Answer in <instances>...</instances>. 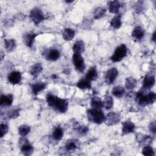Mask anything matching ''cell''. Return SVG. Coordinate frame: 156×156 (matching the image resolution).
<instances>
[{
    "label": "cell",
    "mask_w": 156,
    "mask_h": 156,
    "mask_svg": "<svg viewBox=\"0 0 156 156\" xmlns=\"http://www.w3.org/2000/svg\"><path fill=\"white\" fill-rule=\"evenodd\" d=\"M46 101L49 107L57 112L63 113L67 111L68 102L65 99H62L53 94L48 93L46 96Z\"/></svg>",
    "instance_id": "cell-1"
},
{
    "label": "cell",
    "mask_w": 156,
    "mask_h": 156,
    "mask_svg": "<svg viewBox=\"0 0 156 156\" xmlns=\"http://www.w3.org/2000/svg\"><path fill=\"white\" fill-rule=\"evenodd\" d=\"M143 88L135 94V101L141 106H146L153 104L156 99V94L153 91H147Z\"/></svg>",
    "instance_id": "cell-2"
},
{
    "label": "cell",
    "mask_w": 156,
    "mask_h": 156,
    "mask_svg": "<svg viewBox=\"0 0 156 156\" xmlns=\"http://www.w3.org/2000/svg\"><path fill=\"white\" fill-rule=\"evenodd\" d=\"M87 116L89 121L91 122L101 124L104 122L105 115L104 112L98 108H91L87 110Z\"/></svg>",
    "instance_id": "cell-3"
},
{
    "label": "cell",
    "mask_w": 156,
    "mask_h": 156,
    "mask_svg": "<svg viewBox=\"0 0 156 156\" xmlns=\"http://www.w3.org/2000/svg\"><path fill=\"white\" fill-rule=\"evenodd\" d=\"M127 54V48L124 44L118 46L115 50L113 55L110 57V60L115 63L121 61Z\"/></svg>",
    "instance_id": "cell-4"
},
{
    "label": "cell",
    "mask_w": 156,
    "mask_h": 156,
    "mask_svg": "<svg viewBox=\"0 0 156 156\" xmlns=\"http://www.w3.org/2000/svg\"><path fill=\"white\" fill-rule=\"evenodd\" d=\"M29 16L30 20L35 25L39 24L45 19V16L43 12L38 7L33 8L30 12Z\"/></svg>",
    "instance_id": "cell-5"
},
{
    "label": "cell",
    "mask_w": 156,
    "mask_h": 156,
    "mask_svg": "<svg viewBox=\"0 0 156 156\" xmlns=\"http://www.w3.org/2000/svg\"><path fill=\"white\" fill-rule=\"evenodd\" d=\"M72 61L76 69L79 72L82 73L85 69V64L83 57L79 54H73L72 57Z\"/></svg>",
    "instance_id": "cell-6"
},
{
    "label": "cell",
    "mask_w": 156,
    "mask_h": 156,
    "mask_svg": "<svg viewBox=\"0 0 156 156\" xmlns=\"http://www.w3.org/2000/svg\"><path fill=\"white\" fill-rule=\"evenodd\" d=\"M20 144L21 145V152L23 155L29 156L32 154L34 152V147L26 138H21L20 140Z\"/></svg>",
    "instance_id": "cell-7"
},
{
    "label": "cell",
    "mask_w": 156,
    "mask_h": 156,
    "mask_svg": "<svg viewBox=\"0 0 156 156\" xmlns=\"http://www.w3.org/2000/svg\"><path fill=\"white\" fill-rule=\"evenodd\" d=\"M121 119L120 114L115 112H109L106 116H105L104 122L108 126H113L118 124Z\"/></svg>",
    "instance_id": "cell-8"
},
{
    "label": "cell",
    "mask_w": 156,
    "mask_h": 156,
    "mask_svg": "<svg viewBox=\"0 0 156 156\" xmlns=\"http://www.w3.org/2000/svg\"><path fill=\"white\" fill-rule=\"evenodd\" d=\"M118 75V71L116 68H110L105 74L104 79L105 82L108 85L112 84Z\"/></svg>",
    "instance_id": "cell-9"
},
{
    "label": "cell",
    "mask_w": 156,
    "mask_h": 156,
    "mask_svg": "<svg viewBox=\"0 0 156 156\" xmlns=\"http://www.w3.org/2000/svg\"><path fill=\"white\" fill-rule=\"evenodd\" d=\"M155 76L151 73H147L144 77L143 81V88L144 90H149L155 85Z\"/></svg>",
    "instance_id": "cell-10"
},
{
    "label": "cell",
    "mask_w": 156,
    "mask_h": 156,
    "mask_svg": "<svg viewBox=\"0 0 156 156\" xmlns=\"http://www.w3.org/2000/svg\"><path fill=\"white\" fill-rule=\"evenodd\" d=\"M37 35V34L33 32H28L25 33L23 36V41L24 44L29 48H32L34 44L35 38Z\"/></svg>",
    "instance_id": "cell-11"
},
{
    "label": "cell",
    "mask_w": 156,
    "mask_h": 156,
    "mask_svg": "<svg viewBox=\"0 0 156 156\" xmlns=\"http://www.w3.org/2000/svg\"><path fill=\"white\" fill-rule=\"evenodd\" d=\"M21 74L19 71H12L7 76V79L9 82L12 85H16L21 82Z\"/></svg>",
    "instance_id": "cell-12"
},
{
    "label": "cell",
    "mask_w": 156,
    "mask_h": 156,
    "mask_svg": "<svg viewBox=\"0 0 156 156\" xmlns=\"http://www.w3.org/2000/svg\"><path fill=\"white\" fill-rule=\"evenodd\" d=\"M80 146V142L77 140L69 139L66 141L65 144V149L67 152L74 151L79 148Z\"/></svg>",
    "instance_id": "cell-13"
},
{
    "label": "cell",
    "mask_w": 156,
    "mask_h": 156,
    "mask_svg": "<svg viewBox=\"0 0 156 156\" xmlns=\"http://www.w3.org/2000/svg\"><path fill=\"white\" fill-rule=\"evenodd\" d=\"M13 101V96L11 94H1L0 98V105L1 107H7L12 105Z\"/></svg>",
    "instance_id": "cell-14"
},
{
    "label": "cell",
    "mask_w": 156,
    "mask_h": 156,
    "mask_svg": "<svg viewBox=\"0 0 156 156\" xmlns=\"http://www.w3.org/2000/svg\"><path fill=\"white\" fill-rule=\"evenodd\" d=\"M135 126L133 122L130 120H127L122 123V132L124 135L133 133L135 131Z\"/></svg>",
    "instance_id": "cell-15"
},
{
    "label": "cell",
    "mask_w": 156,
    "mask_h": 156,
    "mask_svg": "<svg viewBox=\"0 0 156 156\" xmlns=\"http://www.w3.org/2000/svg\"><path fill=\"white\" fill-rule=\"evenodd\" d=\"M144 35V30L141 26H136L132 32V36L136 40H141Z\"/></svg>",
    "instance_id": "cell-16"
},
{
    "label": "cell",
    "mask_w": 156,
    "mask_h": 156,
    "mask_svg": "<svg viewBox=\"0 0 156 156\" xmlns=\"http://www.w3.org/2000/svg\"><path fill=\"white\" fill-rule=\"evenodd\" d=\"M46 87V83L43 82H36L34 84L32 85L31 86V89L32 91V93L35 94L37 95L40 92L44 90Z\"/></svg>",
    "instance_id": "cell-17"
},
{
    "label": "cell",
    "mask_w": 156,
    "mask_h": 156,
    "mask_svg": "<svg viewBox=\"0 0 156 156\" xmlns=\"http://www.w3.org/2000/svg\"><path fill=\"white\" fill-rule=\"evenodd\" d=\"M108 11L114 14H117L121 6V3L118 1H112L108 2Z\"/></svg>",
    "instance_id": "cell-18"
},
{
    "label": "cell",
    "mask_w": 156,
    "mask_h": 156,
    "mask_svg": "<svg viewBox=\"0 0 156 156\" xmlns=\"http://www.w3.org/2000/svg\"><path fill=\"white\" fill-rule=\"evenodd\" d=\"M60 56V52L56 49H50L46 55V58L47 60L50 61H56Z\"/></svg>",
    "instance_id": "cell-19"
},
{
    "label": "cell",
    "mask_w": 156,
    "mask_h": 156,
    "mask_svg": "<svg viewBox=\"0 0 156 156\" xmlns=\"http://www.w3.org/2000/svg\"><path fill=\"white\" fill-rule=\"evenodd\" d=\"M85 44L83 41L78 40L75 42L73 46V51L74 54H81L85 51Z\"/></svg>",
    "instance_id": "cell-20"
},
{
    "label": "cell",
    "mask_w": 156,
    "mask_h": 156,
    "mask_svg": "<svg viewBox=\"0 0 156 156\" xmlns=\"http://www.w3.org/2000/svg\"><path fill=\"white\" fill-rule=\"evenodd\" d=\"M43 71V66L40 63H37L32 65L29 70L30 74L34 77H37Z\"/></svg>",
    "instance_id": "cell-21"
},
{
    "label": "cell",
    "mask_w": 156,
    "mask_h": 156,
    "mask_svg": "<svg viewBox=\"0 0 156 156\" xmlns=\"http://www.w3.org/2000/svg\"><path fill=\"white\" fill-rule=\"evenodd\" d=\"M98 73L96 68L95 67H91L87 71L85 78H86L87 80L91 82V81L96 80L98 79Z\"/></svg>",
    "instance_id": "cell-22"
},
{
    "label": "cell",
    "mask_w": 156,
    "mask_h": 156,
    "mask_svg": "<svg viewBox=\"0 0 156 156\" xmlns=\"http://www.w3.org/2000/svg\"><path fill=\"white\" fill-rule=\"evenodd\" d=\"M75 35H76L75 30L73 29H71V28L65 29L63 32V34H62L63 38L65 41H71V40H72L74 38V37H75Z\"/></svg>",
    "instance_id": "cell-23"
},
{
    "label": "cell",
    "mask_w": 156,
    "mask_h": 156,
    "mask_svg": "<svg viewBox=\"0 0 156 156\" xmlns=\"http://www.w3.org/2000/svg\"><path fill=\"white\" fill-rule=\"evenodd\" d=\"M76 86L78 88L81 90L90 89L91 87V82L87 80L86 78H82L77 82Z\"/></svg>",
    "instance_id": "cell-24"
},
{
    "label": "cell",
    "mask_w": 156,
    "mask_h": 156,
    "mask_svg": "<svg viewBox=\"0 0 156 156\" xmlns=\"http://www.w3.org/2000/svg\"><path fill=\"white\" fill-rule=\"evenodd\" d=\"M63 136V129L60 127H57L54 129L52 133V137L53 140L57 141H60Z\"/></svg>",
    "instance_id": "cell-25"
},
{
    "label": "cell",
    "mask_w": 156,
    "mask_h": 156,
    "mask_svg": "<svg viewBox=\"0 0 156 156\" xmlns=\"http://www.w3.org/2000/svg\"><path fill=\"white\" fill-rule=\"evenodd\" d=\"M137 85L136 80L133 77H129L126 78L125 82V87L128 90H133Z\"/></svg>",
    "instance_id": "cell-26"
},
{
    "label": "cell",
    "mask_w": 156,
    "mask_h": 156,
    "mask_svg": "<svg viewBox=\"0 0 156 156\" xmlns=\"http://www.w3.org/2000/svg\"><path fill=\"white\" fill-rule=\"evenodd\" d=\"M91 106L93 108L101 109L103 107L102 100L98 96H93L91 100Z\"/></svg>",
    "instance_id": "cell-27"
},
{
    "label": "cell",
    "mask_w": 156,
    "mask_h": 156,
    "mask_svg": "<svg viewBox=\"0 0 156 156\" xmlns=\"http://www.w3.org/2000/svg\"><path fill=\"white\" fill-rule=\"evenodd\" d=\"M122 25V21L120 15L115 16L110 21V26L115 29H118Z\"/></svg>",
    "instance_id": "cell-28"
},
{
    "label": "cell",
    "mask_w": 156,
    "mask_h": 156,
    "mask_svg": "<svg viewBox=\"0 0 156 156\" xmlns=\"http://www.w3.org/2000/svg\"><path fill=\"white\" fill-rule=\"evenodd\" d=\"M16 46V41L14 39H6L4 41V47L7 52L12 51Z\"/></svg>",
    "instance_id": "cell-29"
},
{
    "label": "cell",
    "mask_w": 156,
    "mask_h": 156,
    "mask_svg": "<svg viewBox=\"0 0 156 156\" xmlns=\"http://www.w3.org/2000/svg\"><path fill=\"white\" fill-rule=\"evenodd\" d=\"M103 102V107L106 109V110H110L113 107V98L109 95L107 94L105 96V98Z\"/></svg>",
    "instance_id": "cell-30"
},
{
    "label": "cell",
    "mask_w": 156,
    "mask_h": 156,
    "mask_svg": "<svg viewBox=\"0 0 156 156\" xmlns=\"http://www.w3.org/2000/svg\"><path fill=\"white\" fill-rule=\"evenodd\" d=\"M112 93L114 96L118 98H122L125 94V90L122 87L116 86L113 87L112 91Z\"/></svg>",
    "instance_id": "cell-31"
},
{
    "label": "cell",
    "mask_w": 156,
    "mask_h": 156,
    "mask_svg": "<svg viewBox=\"0 0 156 156\" xmlns=\"http://www.w3.org/2000/svg\"><path fill=\"white\" fill-rule=\"evenodd\" d=\"M106 13V9L104 7H98L96 8L93 12V15L94 18L95 20H99L101 18H102Z\"/></svg>",
    "instance_id": "cell-32"
},
{
    "label": "cell",
    "mask_w": 156,
    "mask_h": 156,
    "mask_svg": "<svg viewBox=\"0 0 156 156\" xmlns=\"http://www.w3.org/2000/svg\"><path fill=\"white\" fill-rule=\"evenodd\" d=\"M152 138L150 136L144 135L143 134H138L137 135V141L141 144H148L152 142Z\"/></svg>",
    "instance_id": "cell-33"
},
{
    "label": "cell",
    "mask_w": 156,
    "mask_h": 156,
    "mask_svg": "<svg viewBox=\"0 0 156 156\" xmlns=\"http://www.w3.org/2000/svg\"><path fill=\"white\" fill-rule=\"evenodd\" d=\"M142 154L145 156H154L155 152L152 146L149 144L144 145L142 149Z\"/></svg>",
    "instance_id": "cell-34"
},
{
    "label": "cell",
    "mask_w": 156,
    "mask_h": 156,
    "mask_svg": "<svg viewBox=\"0 0 156 156\" xmlns=\"http://www.w3.org/2000/svg\"><path fill=\"white\" fill-rule=\"evenodd\" d=\"M30 127L27 125H26V124L21 125L18 127L19 134L22 136H26L30 132Z\"/></svg>",
    "instance_id": "cell-35"
},
{
    "label": "cell",
    "mask_w": 156,
    "mask_h": 156,
    "mask_svg": "<svg viewBox=\"0 0 156 156\" xmlns=\"http://www.w3.org/2000/svg\"><path fill=\"white\" fill-rule=\"evenodd\" d=\"M20 108H13L8 111L7 113V116L9 119H15L16 118L20 115Z\"/></svg>",
    "instance_id": "cell-36"
},
{
    "label": "cell",
    "mask_w": 156,
    "mask_h": 156,
    "mask_svg": "<svg viewBox=\"0 0 156 156\" xmlns=\"http://www.w3.org/2000/svg\"><path fill=\"white\" fill-rule=\"evenodd\" d=\"M144 4L143 1H138L134 6V10H135V12L138 13H140L141 12H143V10H144Z\"/></svg>",
    "instance_id": "cell-37"
},
{
    "label": "cell",
    "mask_w": 156,
    "mask_h": 156,
    "mask_svg": "<svg viewBox=\"0 0 156 156\" xmlns=\"http://www.w3.org/2000/svg\"><path fill=\"white\" fill-rule=\"evenodd\" d=\"M9 130V127L7 124L5 123H1L0 124V135L1 138H2L7 132Z\"/></svg>",
    "instance_id": "cell-38"
},
{
    "label": "cell",
    "mask_w": 156,
    "mask_h": 156,
    "mask_svg": "<svg viewBox=\"0 0 156 156\" xmlns=\"http://www.w3.org/2000/svg\"><path fill=\"white\" fill-rule=\"evenodd\" d=\"M76 130L77 132L81 135H85L88 132V127L86 126H79Z\"/></svg>",
    "instance_id": "cell-39"
},
{
    "label": "cell",
    "mask_w": 156,
    "mask_h": 156,
    "mask_svg": "<svg viewBox=\"0 0 156 156\" xmlns=\"http://www.w3.org/2000/svg\"><path fill=\"white\" fill-rule=\"evenodd\" d=\"M149 131L153 133V134H155V130H156V124H155V121H152L149 125Z\"/></svg>",
    "instance_id": "cell-40"
},
{
    "label": "cell",
    "mask_w": 156,
    "mask_h": 156,
    "mask_svg": "<svg viewBox=\"0 0 156 156\" xmlns=\"http://www.w3.org/2000/svg\"><path fill=\"white\" fill-rule=\"evenodd\" d=\"M155 31H154V32H153V34H152V37H151V38H152V40L154 41V42H155V38H156V37H155Z\"/></svg>",
    "instance_id": "cell-41"
},
{
    "label": "cell",
    "mask_w": 156,
    "mask_h": 156,
    "mask_svg": "<svg viewBox=\"0 0 156 156\" xmlns=\"http://www.w3.org/2000/svg\"><path fill=\"white\" fill-rule=\"evenodd\" d=\"M65 2L66 3H71V2H73V1H65Z\"/></svg>",
    "instance_id": "cell-42"
}]
</instances>
